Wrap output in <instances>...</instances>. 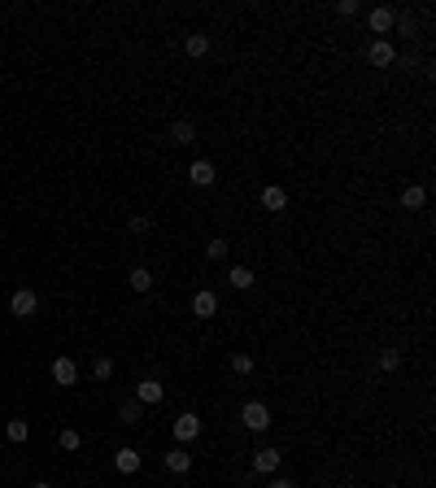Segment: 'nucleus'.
<instances>
[{"label": "nucleus", "mask_w": 436, "mask_h": 488, "mask_svg": "<svg viewBox=\"0 0 436 488\" xmlns=\"http://www.w3.org/2000/svg\"><path fill=\"white\" fill-rule=\"evenodd\" d=\"M140 462H144V454H140V449H131V445L114 454V467L123 471V475H136V471H140Z\"/></svg>", "instance_id": "12"}, {"label": "nucleus", "mask_w": 436, "mask_h": 488, "mask_svg": "<svg viewBox=\"0 0 436 488\" xmlns=\"http://www.w3.org/2000/svg\"><path fill=\"white\" fill-rule=\"evenodd\" d=\"M57 445H62V449H66V454H75V449H79V445H84V436H79V432H75V427H66V432H62V436H57Z\"/></svg>", "instance_id": "21"}, {"label": "nucleus", "mask_w": 436, "mask_h": 488, "mask_svg": "<svg viewBox=\"0 0 436 488\" xmlns=\"http://www.w3.org/2000/svg\"><path fill=\"white\" fill-rule=\"evenodd\" d=\"M227 283H231L235 292H249L257 279H253V270H249V266H231V270H227Z\"/></svg>", "instance_id": "15"}, {"label": "nucleus", "mask_w": 436, "mask_h": 488, "mask_svg": "<svg viewBox=\"0 0 436 488\" xmlns=\"http://www.w3.org/2000/svg\"><path fill=\"white\" fill-rule=\"evenodd\" d=\"M231 371L235 375H253V358L249 353H231Z\"/></svg>", "instance_id": "23"}, {"label": "nucleus", "mask_w": 436, "mask_h": 488, "mask_svg": "<svg viewBox=\"0 0 436 488\" xmlns=\"http://www.w3.org/2000/svg\"><path fill=\"white\" fill-rule=\"evenodd\" d=\"M279 462H284L279 449H257V454H253V471H257V475H275Z\"/></svg>", "instance_id": "10"}, {"label": "nucleus", "mask_w": 436, "mask_h": 488, "mask_svg": "<svg viewBox=\"0 0 436 488\" xmlns=\"http://www.w3.org/2000/svg\"><path fill=\"white\" fill-rule=\"evenodd\" d=\"M240 419H244L249 432H266V427H270V406H266V401H244Z\"/></svg>", "instance_id": "1"}, {"label": "nucleus", "mask_w": 436, "mask_h": 488, "mask_svg": "<svg viewBox=\"0 0 436 488\" xmlns=\"http://www.w3.org/2000/svg\"><path fill=\"white\" fill-rule=\"evenodd\" d=\"M31 488H53V484H44V480H40V484H31Z\"/></svg>", "instance_id": "29"}, {"label": "nucleus", "mask_w": 436, "mask_h": 488, "mask_svg": "<svg viewBox=\"0 0 436 488\" xmlns=\"http://www.w3.org/2000/svg\"><path fill=\"white\" fill-rule=\"evenodd\" d=\"M162 397H166V384H162V379H140V384H136V401H140V406H157Z\"/></svg>", "instance_id": "4"}, {"label": "nucleus", "mask_w": 436, "mask_h": 488, "mask_svg": "<svg viewBox=\"0 0 436 488\" xmlns=\"http://www.w3.org/2000/svg\"><path fill=\"white\" fill-rule=\"evenodd\" d=\"M127 231H131V235H144V231H149V218H144V214H131V218H127Z\"/></svg>", "instance_id": "26"}, {"label": "nucleus", "mask_w": 436, "mask_h": 488, "mask_svg": "<svg viewBox=\"0 0 436 488\" xmlns=\"http://www.w3.org/2000/svg\"><path fill=\"white\" fill-rule=\"evenodd\" d=\"M227 248H231V244H227V240H222V235H214V240H209V244H205V253H209V257H214V261H222V257H227Z\"/></svg>", "instance_id": "25"}, {"label": "nucleus", "mask_w": 436, "mask_h": 488, "mask_svg": "<svg viewBox=\"0 0 436 488\" xmlns=\"http://www.w3.org/2000/svg\"><path fill=\"white\" fill-rule=\"evenodd\" d=\"M192 314H196V318H214V314H218V292L201 288V292L192 296Z\"/></svg>", "instance_id": "11"}, {"label": "nucleus", "mask_w": 436, "mask_h": 488, "mask_svg": "<svg viewBox=\"0 0 436 488\" xmlns=\"http://www.w3.org/2000/svg\"><path fill=\"white\" fill-rule=\"evenodd\" d=\"M266 488H297V484L284 480V475H270V484H266Z\"/></svg>", "instance_id": "28"}, {"label": "nucleus", "mask_w": 436, "mask_h": 488, "mask_svg": "<svg viewBox=\"0 0 436 488\" xmlns=\"http://www.w3.org/2000/svg\"><path fill=\"white\" fill-rule=\"evenodd\" d=\"M218 179V170H214V162H192V166H188V183H192V188H209V183H214Z\"/></svg>", "instance_id": "7"}, {"label": "nucleus", "mask_w": 436, "mask_h": 488, "mask_svg": "<svg viewBox=\"0 0 436 488\" xmlns=\"http://www.w3.org/2000/svg\"><path fill=\"white\" fill-rule=\"evenodd\" d=\"M127 283H131V292H149V288H153V270H149V266H131Z\"/></svg>", "instance_id": "16"}, {"label": "nucleus", "mask_w": 436, "mask_h": 488, "mask_svg": "<svg viewBox=\"0 0 436 488\" xmlns=\"http://www.w3.org/2000/svg\"><path fill=\"white\" fill-rule=\"evenodd\" d=\"M92 375H97V379H114V358H105V353H101V358L92 362Z\"/></svg>", "instance_id": "22"}, {"label": "nucleus", "mask_w": 436, "mask_h": 488, "mask_svg": "<svg viewBox=\"0 0 436 488\" xmlns=\"http://www.w3.org/2000/svg\"><path fill=\"white\" fill-rule=\"evenodd\" d=\"M201 436V419H196L192 410H183L179 419H175V440H179V445H188V440H196Z\"/></svg>", "instance_id": "3"}, {"label": "nucleus", "mask_w": 436, "mask_h": 488, "mask_svg": "<svg viewBox=\"0 0 436 488\" xmlns=\"http://www.w3.org/2000/svg\"><path fill=\"white\" fill-rule=\"evenodd\" d=\"M140 419H144V406H140V401H123V406H118V423L131 427V423H140Z\"/></svg>", "instance_id": "20"}, {"label": "nucleus", "mask_w": 436, "mask_h": 488, "mask_svg": "<svg viewBox=\"0 0 436 488\" xmlns=\"http://www.w3.org/2000/svg\"><path fill=\"white\" fill-rule=\"evenodd\" d=\"M183 53H188V57H205V53H209V35L192 31V35L183 40Z\"/></svg>", "instance_id": "17"}, {"label": "nucleus", "mask_w": 436, "mask_h": 488, "mask_svg": "<svg viewBox=\"0 0 436 488\" xmlns=\"http://www.w3.org/2000/svg\"><path fill=\"white\" fill-rule=\"evenodd\" d=\"M35 309H40V296H35L31 288H18L14 296H9V314L14 318H35Z\"/></svg>", "instance_id": "2"}, {"label": "nucleus", "mask_w": 436, "mask_h": 488, "mask_svg": "<svg viewBox=\"0 0 436 488\" xmlns=\"http://www.w3.org/2000/svg\"><path fill=\"white\" fill-rule=\"evenodd\" d=\"M53 384H62V388H75V384H79L75 358H53Z\"/></svg>", "instance_id": "6"}, {"label": "nucleus", "mask_w": 436, "mask_h": 488, "mask_svg": "<svg viewBox=\"0 0 436 488\" xmlns=\"http://www.w3.org/2000/svg\"><path fill=\"white\" fill-rule=\"evenodd\" d=\"M192 140H196V123H192V118H179V123L170 127V144L188 149V144H192Z\"/></svg>", "instance_id": "14"}, {"label": "nucleus", "mask_w": 436, "mask_h": 488, "mask_svg": "<svg viewBox=\"0 0 436 488\" xmlns=\"http://www.w3.org/2000/svg\"><path fill=\"white\" fill-rule=\"evenodd\" d=\"M402 366V353L397 349H380V371H397Z\"/></svg>", "instance_id": "24"}, {"label": "nucleus", "mask_w": 436, "mask_h": 488, "mask_svg": "<svg viewBox=\"0 0 436 488\" xmlns=\"http://www.w3.org/2000/svg\"><path fill=\"white\" fill-rule=\"evenodd\" d=\"M27 436H31V423H27V419H9V423H5V440H14V445H22Z\"/></svg>", "instance_id": "19"}, {"label": "nucleus", "mask_w": 436, "mask_h": 488, "mask_svg": "<svg viewBox=\"0 0 436 488\" xmlns=\"http://www.w3.org/2000/svg\"><path fill=\"white\" fill-rule=\"evenodd\" d=\"M336 14H340V18H353V14H362V5H358V0H340Z\"/></svg>", "instance_id": "27"}, {"label": "nucleus", "mask_w": 436, "mask_h": 488, "mask_svg": "<svg viewBox=\"0 0 436 488\" xmlns=\"http://www.w3.org/2000/svg\"><path fill=\"white\" fill-rule=\"evenodd\" d=\"M0 454H5V436H0Z\"/></svg>", "instance_id": "30"}, {"label": "nucleus", "mask_w": 436, "mask_h": 488, "mask_svg": "<svg viewBox=\"0 0 436 488\" xmlns=\"http://www.w3.org/2000/svg\"><path fill=\"white\" fill-rule=\"evenodd\" d=\"M393 9H367V27H371V35H375V40H384V35L388 31H393Z\"/></svg>", "instance_id": "8"}, {"label": "nucleus", "mask_w": 436, "mask_h": 488, "mask_svg": "<svg viewBox=\"0 0 436 488\" xmlns=\"http://www.w3.org/2000/svg\"><path fill=\"white\" fill-rule=\"evenodd\" d=\"M367 62H371V66H393V62H397L393 40H371V44H367Z\"/></svg>", "instance_id": "5"}, {"label": "nucleus", "mask_w": 436, "mask_h": 488, "mask_svg": "<svg viewBox=\"0 0 436 488\" xmlns=\"http://www.w3.org/2000/svg\"><path fill=\"white\" fill-rule=\"evenodd\" d=\"M257 201H262V209H270V214H284V209H288V192H284L279 183H266Z\"/></svg>", "instance_id": "9"}, {"label": "nucleus", "mask_w": 436, "mask_h": 488, "mask_svg": "<svg viewBox=\"0 0 436 488\" xmlns=\"http://www.w3.org/2000/svg\"><path fill=\"white\" fill-rule=\"evenodd\" d=\"M423 205H428V188H406V192H402V209H423Z\"/></svg>", "instance_id": "18"}, {"label": "nucleus", "mask_w": 436, "mask_h": 488, "mask_svg": "<svg viewBox=\"0 0 436 488\" xmlns=\"http://www.w3.org/2000/svg\"><path fill=\"white\" fill-rule=\"evenodd\" d=\"M166 471L170 475H188V471H192V454H188L183 445H175L170 454H166Z\"/></svg>", "instance_id": "13"}]
</instances>
